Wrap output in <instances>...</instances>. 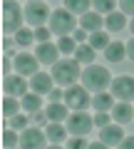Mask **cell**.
I'll list each match as a JSON object with an SVG mask.
<instances>
[{
  "label": "cell",
  "instance_id": "21",
  "mask_svg": "<svg viewBox=\"0 0 134 149\" xmlns=\"http://www.w3.org/2000/svg\"><path fill=\"white\" fill-rule=\"evenodd\" d=\"M94 55H97V50L92 47L90 42H80L77 50H75V60L82 62V65H92V62H94Z\"/></svg>",
  "mask_w": 134,
  "mask_h": 149
},
{
  "label": "cell",
  "instance_id": "44",
  "mask_svg": "<svg viewBox=\"0 0 134 149\" xmlns=\"http://www.w3.org/2000/svg\"><path fill=\"white\" fill-rule=\"evenodd\" d=\"M30 3H42V0H30Z\"/></svg>",
  "mask_w": 134,
  "mask_h": 149
},
{
  "label": "cell",
  "instance_id": "29",
  "mask_svg": "<svg viewBox=\"0 0 134 149\" xmlns=\"http://www.w3.org/2000/svg\"><path fill=\"white\" fill-rule=\"evenodd\" d=\"M114 8H117V0H92V10L102 13V15L114 13Z\"/></svg>",
  "mask_w": 134,
  "mask_h": 149
},
{
  "label": "cell",
  "instance_id": "7",
  "mask_svg": "<svg viewBox=\"0 0 134 149\" xmlns=\"http://www.w3.org/2000/svg\"><path fill=\"white\" fill-rule=\"evenodd\" d=\"M47 142V134L40 127H27L25 132H20V149H45Z\"/></svg>",
  "mask_w": 134,
  "mask_h": 149
},
{
  "label": "cell",
  "instance_id": "32",
  "mask_svg": "<svg viewBox=\"0 0 134 149\" xmlns=\"http://www.w3.org/2000/svg\"><path fill=\"white\" fill-rule=\"evenodd\" d=\"M50 35H52V30H50V27H45V25L35 27V40H37V42H47Z\"/></svg>",
  "mask_w": 134,
  "mask_h": 149
},
{
  "label": "cell",
  "instance_id": "5",
  "mask_svg": "<svg viewBox=\"0 0 134 149\" xmlns=\"http://www.w3.org/2000/svg\"><path fill=\"white\" fill-rule=\"evenodd\" d=\"M65 104L75 112H82L92 104V97H90V90L85 85H72L65 90Z\"/></svg>",
  "mask_w": 134,
  "mask_h": 149
},
{
  "label": "cell",
  "instance_id": "41",
  "mask_svg": "<svg viewBox=\"0 0 134 149\" xmlns=\"http://www.w3.org/2000/svg\"><path fill=\"white\" fill-rule=\"evenodd\" d=\"M127 57H129V60L134 62V37H132V40L127 42Z\"/></svg>",
  "mask_w": 134,
  "mask_h": 149
},
{
  "label": "cell",
  "instance_id": "28",
  "mask_svg": "<svg viewBox=\"0 0 134 149\" xmlns=\"http://www.w3.org/2000/svg\"><path fill=\"white\" fill-rule=\"evenodd\" d=\"M32 40H35V30H30V27H20V30L15 32V42L20 45V47H27Z\"/></svg>",
  "mask_w": 134,
  "mask_h": 149
},
{
  "label": "cell",
  "instance_id": "8",
  "mask_svg": "<svg viewBox=\"0 0 134 149\" xmlns=\"http://www.w3.org/2000/svg\"><path fill=\"white\" fill-rule=\"evenodd\" d=\"M112 95L117 97V100L122 102H132L134 100V77L132 74H119V77H114L112 80Z\"/></svg>",
  "mask_w": 134,
  "mask_h": 149
},
{
  "label": "cell",
  "instance_id": "36",
  "mask_svg": "<svg viewBox=\"0 0 134 149\" xmlns=\"http://www.w3.org/2000/svg\"><path fill=\"white\" fill-rule=\"evenodd\" d=\"M119 10H122L124 15L134 17V0H119Z\"/></svg>",
  "mask_w": 134,
  "mask_h": 149
},
{
  "label": "cell",
  "instance_id": "22",
  "mask_svg": "<svg viewBox=\"0 0 134 149\" xmlns=\"http://www.w3.org/2000/svg\"><path fill=\"white\" fill-rule=\"evenodd\" d=\"M124 55H127V45H122V42H109L107 50H104L107 62H122Z\"/></svg>",
  "mask_w": 134,
  "mask_h": 149
},
{
  "label": "cell",
  "instance_id": "9",
  "mask_svg": "<svg viewBox=\"0 0 134 149\" xmlns=\"http://www.w3.org/2000/svg\"><path fill=\"white\" fill-rule=\"evenodd\" d=\"M50 8L45 5V3H27V8H25V22L27 25H32V27H40V25H45V22L50 20Z\"/></svg>",
  "mask_w": 134,
  "mask_h": 149
},
{
  "label": "cell",
  "instance_id": "18",
  "mask_svg": "<svg viewBox=\"0 0 134 149\" xmlns=\"http://www.w3.org/2000/svg\"><path fill=\"white\" fill-rule=\"evenodd\" d=\"M104 25H107L109 32H122L124 27H127V15H124L122 10H114V13H109V15H104Z\"/></svg>",
  "mask_w": 134,
  "mask_h": 149
},
{
  "label": "cell",
  "instance_id": "27",
  "mask_svg": "<svg viewBox=\"0 0 134 149\" xmlns=\"http://www.w3.org/2000/svg\"><path fill=\"white\" fill-rule=\"evenodd\" d=\"M27 122H30V117H27V114H20V112H17L15 117L5 119V127L15 129V132H25V129H27Z\"/></svg>",
  "mask_w": 134,
  "mask_h": 149
},
{
  "label": "cell",
  "instance_id": "2",
  "mask_svg": "<svg viewBox=\"0 0 134 149\" xmlns=\"http://www.w3.org/2000/svg\"><path fill=\"white\" fill-rule=\"evenodd\" d=\"M47 27L52 30V35H72V32L77 30V17L75 13H70L67 8H57V10H52V15H50L47 20Z\"/></svg>",
  "mask_w": 134,
  "mask_h": 149
},
{
  "label": "cell",
  "instance_id": "17",
  "mask_svg": "<svg viewBox=\"0 0 134 149\" xmlns=\"http://www.w3.org/2000/svg\"><path fill=\"white\" fill-rule=\"evenodd\" d=\"M102 25H104V17H102V13H97V10L85 13V15H82V20H80V27H85L87 32H97Z\"/></svg>",
  "mask_w": 134,
  "mask_h": 149
},
{
  "label": "cell",
  "instance_id": "23",
  "mask_svg": "<svg viewBox=\"0 0 134 149\" xmlns=\"http://www.w3.org/2000/svg\"><path fill=\"white\" fill-rule=\"evenodd\" d=\"M65 8L70 13H75V15H85V13L92 10V0H62Z\"/></svg>",
  "mask_w": 134,
  "mask_h": 149
},
{
  "label": "cell",
  "instance_id": "15",
  "mask_svg": "<svg viewBox=\"0 0 134 149\" xmlns=\"http://www.w3.org/2000/svg\"><path fill=\"white\" fill-rule=\"evenodd\" d=\"M112 119L117 124H127V122H132L134 119V107L129 104V102H122L119 100L117 104L112 107Z\"/></svg>",
  "mask_w": 134,
  "mask_h": 149
},
{
  "label": "cell",
  "instance_id": "1",
  "mask_svg": "<svg viewBox=\"0 0 134 149\" xmlns=\"http://www.w3.org/2000/svg\"><path fill=\"white\" fill-rule=\"evenodd\" d=\"M82 85L87 87L90 92H107L112 87V74H109L107 67L102 65H87L82 70Z\"/></svg>",
  "mask_w": 134,
  "mask_h": 149
},
{
  "label": "cell",
  "instance_id": "25",
  "mask_svg": "<svg viewBox=\"0 0 134 149\" xmlns=\"http://www.w3.org/2000/svg\"><path fill=\"white\" fill-rule=\"evenodd\" d=\"M20 102H17V97H12V95H5V100H3V117L5 119H10V117H15L17 112H20Z\"/></svg>",
  "mask_w": 134,
  "mask_h": 149
},
{
  "label": "cell",
  "instance_id": "31",
  "mask_svg": "<svg viewBox=\"0 0 134 149\" xmlns=\"http://www.w3.org/2000/svg\"><path fill=\"white\" fill-rule=\"evenodd\" d=\"M77 40L75 37H70V35H65V37H60V42H57V47H60V52H75L77 50Z\"/></svg>",
  "mask_w": 134,
  "mask_h": 149
},
{
  "label": "cell",
  "instance_id": "11",
  "mask_svg": "<svg viewBox=\"0 0 134 149\" xmlns=\"http://www.w3.org/2000/svg\"><path fill=\"white\" fill-rule=\"evenodd\" d=\"M37 67H40V60L30 52H22L15 57V70L25 77H32V74H37Z\"/></svg>",
  "mask_w": 134,
  "mask_h": 149
},
{
  "label": "cell",
  "instance_id": "40",
  "mask_svg": "<svg viewBox=\"0 0 134 149\" xmlns=\"http://www.w3.org/2000/svg\"><path fill=\"white\" fill-rule=\"evenodd\" d=\"M87 149H109V144H104L102 139H99V142H90V147Z\"/></svg>",
  "mask_w": 134,
  "mask_h": 149
},
{
  "label": "cell",
  "instance_id": "26",
  "mask_svg": "<svg viewBox=\"0 0 134 149\" xmlns=\"http://www.w3.org/2000/svg\"><path fill=\"white\" fill-rule=\"evenodd\" d=\"M112 42V40H109V35L104 30H97V32H90V45L94 50H107V45Z\"/></svg>",
  "mask_w": 134,
  "mask_h": 149
},
{
  "label": "cell",
  "instance_id": "12",
  "mask_svg": "<svg viewBox=\"0 0 134 149\" xmlns=\"http://www.w3.org/2000/svg\"><path fill=\"white\" fill-rule=\"evenodd\" d=\"M52 85H55V77L52 74H45V72L32 74V80H30V90L37 92V95H50V92L55 90Z\"/></svg>",
  "mask_w": 134,
  "mask_h": 149
},
{
  "label": "cell",
  "instance_id": "42",
  "mask_svg": "<svg viewBox=\"0 0 134 149\" xmlns=\"http://www.w3.org/2000/svg\"><path fill=\"white\" fill-rule=\"evenodd\" d=\"M45 149H67V147H62V144H47Z\"/></svg>",
  "mask_w": 134,
  "mask_h": 149
},
{
  "label": "cell",
  "instance_id": "43",
  "mask_svg": "<svg viewBox=\"0 0 134 149\" xmlns=\"http://www.w3.org/2000/svg\"><path fill=\"white\" fill-rule=\"evenodd\" d=\"M129 30H132V35H134V20H132V22H129Z\"/></svg>",
  "mask_w": 134,
  "mask_h": 149
},
{
  "label": "cell",
  "instance_id": "19",
  "mask_svg": "<svg viewBox=\"0 0 134 149\" xmlns=\"http://www.w3.org/2000/svg\"><path fill=\"white\" fill-rule=\"evenodd\" d=\"M45 134H47V139L52 144H62L67 139V127L60 122H50V124H45Z\"/></svg>",
  "mask_w": 134,
  "mask_h": 149
},
{
  "label": "cell",
  "instance_id": "4",
  "mask_svg": "<svg viewBox=\"0 0 134 149\" xmlns=\"http://www.w3.org/2000/svg\"><path fill=\"white\" fill-rule=\"evenodd\" d=\"M22 20H25V10H20V5L12 3V0H5L3 3V30L8 35L17 32L22 27Z\"/></svg>",
  "mask_w": 134,
  "mask_h": 149
},
{
  "label": "cell",
  "instance_id": "14",
  "mask_svg": "<svg viewBox=\"0 0 134 149\" xmlns=\"http://www.w3.org/2000/svg\"><path fill=\"white\" fill-rule=\"evenodd\" d=\"M99 139L104 144H109V147H119V142L124 139L122 124H107V127H102L99 129Z\"/></svg>",
  "mask_w": 134,
  "mask_h": 149
},
{
  "label": "cell",
  "instance_id": "24",
  "mask_svg": "<svg viewBox=\"0 0 134 149\" xmlns=\"http://www.w3.org/2000/svg\"><path fill=\"white\" fill-rule=\"evenodd\" d=\"M40 97H42V95H37V92H27V95L20 100L22 109H25L27 114H32V112H40Z\"/></svg>",
  "mask_w": 134,
  "mask_h": 149
},
{
  "label": "cell",
  "instance_id": "10",
  "mask_svg": "<svg viewBox=\"0 0 134 149\" xmlns=\"http://www.w3.org/2000/svg\"><path fill=\"white\" fill-rule=\"evenodd\" d=\"M3 90H5V95H12V97H17V100H22V97L27 95V90H30V82H25V74H20V72L5 74Z\"/></svg>",
  "mask_w": 134,
  "mask_h": 149
},
{
  "label": "cell",
  "instance_id": "39",
  "mask_svg": "<svg viewBox=\"0 0 134 149\" xmlns=\"http://www.w3.org/2000/svg\"><path fill=\"white\" fill-rule=\"evenodd\" d=\"M119 149H134V137H124L119 142Z\"/></svg>",
  "mask_w": 134,
  "mask_h": 149
},
{
  "label": "cell",
  "instance_id": "6",
  "mask_svg": "<svg viewBox=\"0 0 134 149\" xmlns=\"http://www.w3.org/2000/svg\"><path fill=\"white\" fill-rule=\"evenodd\" d=\"M65 127H67V132H70L72 137H85V134L94 127V119H92L85 109L82 112H72L70 117H67V122H65Z\"/></svg>",
  "mask_w": 134,
  "mask_h": 149
},
{
  "label": "cell",
  "instance_id": "37",
  "mask_svg": "<svg viewBox=\"0 0 134 149\" xmlns=\"http://www.w3.org/2000/svg\"><path fill=\"white\" fill-rule=\"evenodd\" d=\"M47 97H50V102H65V92L62 90H52Z\"/></svg>",
  "mask_w": 134,
  "mask_h": 149
},
{
  "label": "cell",
  "instance_id": "30",
  "mask_svg": "<svg viewBox=\"0 0 134 149\" xmlns=\"http://www.w3.org/2000/svg\"><path fill=\"white\" fill-rule=\"evenodd\" d=\"M3 144H5V149H12L15 144H20V132L5 127V132H3Z\"/></svg>",
  "mask_w": 134,
  "mask_h": 149
},
{
  "label": "cell",
  "instance_id": "38",
  "mask_svg": "<svg viewBox=\"0 0 134 149\" xmlns=\"http://www.w3.org/2000/svg\"><path fill=\"white\" fill-rule=\"evenodd\" d=\"M72 35H75V40H77V42H85V40H87V30H85V27H77V30L72 32Z\"/></svg>",
  "mask_w": 134,
  "mask_h": 149
},
{
  "label": "cell",
  "instance_id": "35",
  "mask_svg": "<svg viewBox=\"0 0 134 149\" xmlns=\"http://www.w3.org/2000/svg\"><path fill=\"white\" fill-rule=\"evenodd\" d=\"M90 144L85 142V137H72L70 142H67V149H87Z\"/></svg>",
  "mask_w": 134,
  "mask_h": 149
},
{
  "label": "cell",
  "instance_id": "3",
  "mask_svg": "<svg viewBox=\"0 0 134 149\" xmlns=\"http://www.w3.org/2000/svg\"><path fill=\"white\" fill-rule=\"evenodd\" d=\"M50 74L55 77V82H57L60 87H72L82 77L80 62H77V60H60V62H55Z\"/></svg>",
  "mask_w": 134,
  "mask_h": 149
},
{
  "label": "cell",
  "instance_id": "13",
  "mask_svg": "<svg viewBox=\"0 0 134 149\" xmlns=\"http://www.w3.org/2000/svg\"><path fill=\"white\" fill-rule=\"evenodd\" d=\"M57 55H60V47L55 42H37L35 57L40 60V65H55L57 62Z\"/></svg>",
  "mask_w": 134,
  "mask_h": 149
},
{
  "label": "cell",
  "instance_id": "34",
  "mask_svg": "<svg viewBox=\"0 0 134 149\" xmlns=\"http://www.w3.org/2000/svg\"><path fill=\"white\" fill-rule=\"evenodd\" d=\"M107 124H112L109 114H107V112H97V114H94V127L102 129V127H107Z\"/></svg>",
  "mask_w": 134,
  "mask_h": 149
},
{
  "label": "cell",
  "instance_id": "33",
  "mask_svg": "<svg viewBox=\"0 0 134 149\" xmlns=\"http://www.w3.org/2000/svg\"><path fill=\"white\" fill-rule=\"evenodd\" d=\"M30 122H35V127L50 124V119H47V112H32V114H30Z\"/></svg>",
  "mask_w": 134,
  "mask_h": 149
},
{
  "label": "cell",
  "instance_id": "20",
  "mask_svg": "<svg viewBox=\"0 0 134 149\" xmlns=\"http://www.w3.org/2000/svg\"><path fill=\"white\" fill-rule=\"evenodd\" d=\"M114 104H117V102H114V95H109V92H97V95L92 97V107H94L97 112H112Z\"/></svg>",
  "mask_w": 134,
  "mask_h": 149
},
{
  "label": "cell",
  "instance_id": "16",
  "mask_svg": "<svg viewBox=\"0 0 134 149\" xmlns=\"http://www.w3.org/2000/svg\"><path fill=\"white\" fill-rule=\"evenodd\" d=\"M45 112H47L50 122H67V117H70V107L65 102H50Z\"/></svg>",
  "mask_w": 134,
  "mask_h": 149
}]
</instances>
